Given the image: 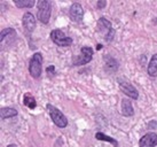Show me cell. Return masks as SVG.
<instances>
[{
  "instance_id": "cell-1",
  "label": "cell",
  "mask_w": 157,
  "mask_h": 147,
  "mask_svg": "<svg viewBox=\"0 0 157 147\" xmlns=\"http://www.w3.org/2000/svg\"><path fill=\"white\" fill-rule=\"evenodd\" d=\"M37 18L39 20L41 23L47 24L51 18V14H52V2L49 0H40L37 4Z\"/></svg>"
},
{
  "instance_id": "cell-2",
  "label": "cell",
  "mask_w": 157,
  "mask_h": 147,
  "mask_svg": "<svg viewBox=\"0 0 157 147\" xmlns=\"http://www.w3.org/2000/svg\"><path fill=\"white\" fill-rule=\"evenodd\" d=\"M46 108H47L48 114H49V116H51L53 123L55 125L61 128V129H63V128H66L68 125V118L63 115V113L60 109H57L56 107H54V106L49 104L46 106Z\"/></svg>"
},
{
  "instance_id": "cell-3",
  "label": "cell",
  "mask_w": 157,
  "mask_h": 147,
  "mask_svg": "<svg viewBox=\"0 0 157 147\" xmlns=\"http://www.w3.org/2000/svg\"><path fill=\"white\" fill-rule=\"evenodd\" d=\"M43 71V54L35 53L29 62V73L33 78H39Z\"/></svg>"
},
{
  "instance_id": "cell-4",
  "label": "cell",
  "mask_w": 157,
  "mask_h": 147,
  "mask_svg": "<svg viewBox=\"0 0 157 147\" xmlns=\"http://www.w3.org/2000/svg\"><path fill=\"white\" fill-rule=\"evenodd\" d=\"M98 28L101 34H103L105 40L107 43H110L115 37V30L113 29V26L105 18H100L98 21Z\"/></svg>"
},
{
  "instance_id": "cell-5",
  "label": "cell",
  "mask_w": 157,
  "mask_h": 147,
  "mask_svg": "<svg viewBox=\"0 0 157 147\" xmlns=\"http://www.w3.org/2000/svg\"><path fill=\"white\" fill-rule=\"evenodd\" d=\"M51 38H52L53 43L56 44L60 47H68L72 44V38H70L68 36L61 31L60 29H55L51 32Z\"/></svg>"
},
{
  "instance_id": "cell-6",
  "label": "cell",
  "mask_w": 157,
  "mask_h": 147,
  "mask_svg": "<svg viewBox=\"0 0 157 147\" xmlns=\"http://www.w3.org/2000/svg\"><path fill=\"white\" fill-rule=\"evenodd\" d=\"M117 82H118V85H119L121 91L125 95H127L128 98H131V99H133V100H136L139 98V92H138V90H136L130 82L125 81L124 78H118Z\"/></svg>"
},
{
  "instance_id": "cell-7",
  "label": "cell",
  "mask_w": 157,
  "mask_h": 147,
  "mask_svg": "<svg viewBox=\"0 0 157 147\" xmlns=\"http://www.w3.org/2000/svg\"><path fill=\"white\" fill-rule=\"evenodd\" d=\"M93 50L92 47H88V46H84L80 50V55H77L74 59L72 63H74L75 67H78V66H84L88 63L90 61L92 60L93 58Z\"/></svg>"
},
{
  "instance_id": "cell-8",
  "label": "cell",
  "mask_w": 157,
  "mask_h": 147,
  "mask_svg": "<svg viewBox=\"0 0 157 147\" xmlns=\"http://www.w3.org/2000/svg\"><path fill=\"white\" fill-rule=\"evenodd\" d=\"M16 39V31L13 28H7L4 29L0 34V44H1V48L4 50L5 47H8L15 42Z\"/></svg>"
},
{
  "instance_id": "cell-9",
  "label": "cell",
  "mask_w": 157,
  "mask_h": 147,
  "mask_svg": "<svg viewBox=\"0 0 157 147\" xmlns=\"http://www.w3.org/2000/svg\"><path fill=\"white\" fill-rule=\"evenodd\" d=\"M22 24L25 34L31 35L36 29V18L33 16V14H31L30 12H26V13L23 14Z\"/></svg>"
},
{
  "instance_id": "cell-10",
  "label": "cell",
  "mask_w": 157,
  "mask_h": 147,
  "mask_svg": "<svg viewBox=\"0 0 157 147\" xmlns=\"http://www.w3.org/2000/svg\"><path fill=\"white\" fill-rule=\"evenodd\" d=\"M69 16L71 18V21L74 22H80L84 18V9L82 7V5L78 2H75L71 5L69 10Z\"/></svg>"
},
{
  "instance_id": "cell-11",
  "label": "cell",
  "mask_w": 157,
  "mask_h": 147,
  "mask_svg": "<svg viewBox=\"0 0 157 147\" xmlns=\"http://www.w3.org/2000/svg\"><path fill=\"white\" fill-rule=\"evenodd\" d=\"M157 146V134L155 132H148L141 137L139 147H155Z\"/></svg>"
},
{
  "instance_id": "cell-12",
  "label": "cell",
  "mask_w": 157,
  "mask_h": 147,
  "mask_svg": "<svg viewBox=\"0 0 157 147\" xmlns=\"http://www.w3.org/2000/svg\"><path fill=\"white\" fill-rule=\"evenodd\" d=\"M121 113L123 116H133L134 115V109L132 106V102L128 99L122 100V106H121Z\"/></svg>"
},
{
  "instance_id": "cell-13",
  "label": "cell",
  "mask_w": 157,
  "mask_h": 147,
  "mask_svg": "<svg viewBox=\"0 0 157 147\" xmlns=\"http://www.w3.org/2000/svg\"><path fill=\"white\" fill-rule=\"evenodd\" d=\"M17 116V110L12 107H4L0 109V117L1 120H6V118H10V117Z\"/></svg>"
},
{
  "instance_id": "cell-14",
  "label": "cell",
  "mask_w": 157,
  "mask_h": 147,
  "mask_svg": "<svg viewBox=\"0 0 157 147\" xmlns=\"http://www.w3.org/2000/svg\"><path fill=\"white\" fill-rule=\"evenodd\" d=\"M95 138L98 139V140H103V141H107V143L113 144V147H118V141H117V140H116V139H113V138H111V137H109V136H107V134H105L103 132H96Z\"/></svg>"
},
{
  "instance_id": "cell-15",
  "label": "cell",
  "mask_w": 157,
  "mask_h": 147,
  "mask_svg": "<svg viewBox=\"0 0 157 147\" xmlns=\"http://www.w3.org/2000/svg\"><path fill=\"white\" fill-rule=\"evenodd\" d=\"M147 71H148V75H150V76H155V74L157 73V54L153 55V58H151V60H150L148 65Z\"/></svg>"
},
{
  "instance_id": "cell-16",
  "label": "cell",
  "mask_w": 157,
  "mask_h": 147,
  "mask_svg": "<svg viewBox=\"0 0 157 147\" xmlns=\"http://www.w3.org/2000/svg\"><path fill=\"white\" fill-rule=\"evenodd\" d=\"M23 102H24V105H25L28 108H30V109H35L36 106H37L36 99L33 98V95H31L30 93H26V94H24Z\"/></svg>"
},
{
  "instance_id": "cell-17",
  "label": "cell",
  "mask_w": 157,
  "mask_h": 147,
  "mask_svg": "<svg viewBox=\"0 0 157 147\" xmlns=\"http://www.w3.org/2000/svg\"><path fill=\"white\" fill-rule=\"evenodd\" d=\"M17 8H31L36 5L35 0H15Z\"/></svg>"
},
{
  "instance_id": "cell-18",
  "label": "cell",
  "mask_w": 157,
  "mask_h": 147,
  "mask_svg": "<svg viewBox=\"0 0 157 147\" xmlns=\"http://www.w3.org/2000/svg\"><path fill=\"white\" fill-rule=\"evenodd\" d=\"M105 69L108 71H116L118 69L117 61L113 59V58H105Z\"/></svg>"
},
{
  "instance_id": "cell-19",
  "label": "cell",
  "mask_w": 157,
  "mask_h": 147,
  "mask_svg": "<svg viewBox=\"0 0 157 147\" xmlns=\"http://www.w3.org/2000/svg\"><path fill=\"white\" fill-rule=\"evenodd\" d=\"M46 71H47L49 76H53V75H55V67L54 66H48L46 68Z\"/></svg>"
},
{
  "instance_id": "cell-20",
  "label": "cell",
  "mask_w": 157,
  "mask_h": 147,
  "mask_svg": "<svg viewBox=\"0 0 157 147\" xmlns=\"http://www.w3.org/2000/svg\"><path fill=\"white\" fill-rule=\"evenodd\" d=\"M105 5H107V1H105V0L99 1V2H98V8H103Z\"/></svg>"
},
{
  "instance_id": "cell-21",
  "label": "cell",
  "mask_w": 157,
  "mask_h": 147,
  "mask_svg": "<svg viewBox=\"0 0 157 147\" xmlns=\"http://www.w3.org/2000/svg\"><path fill=\"white\" fill-rule=\"evenodd\" d=\"M101 48H102V45H98V46H96V50H99V51H100Z\"/></svg>"
},
{
  "instance_id": "cell-22",
  "label": "cell",
  "mask_w": 157,
  "mask_h": 147,
  "mask_svg": "<svg viewBox=\"0 0 157 147\" xmlns=\"http://www.w3.org/2000/svg\"><path fill=\"white\" fill-rule=\"evenodd\" d=\"M7 147H16V146H15V145H8Z\"/></svg>"
}]
</instances>
